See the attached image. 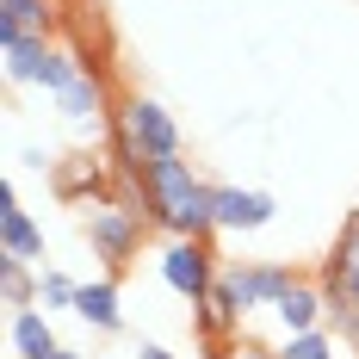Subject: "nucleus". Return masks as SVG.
Wrapping results in <instances>:
<instances>
[{"instance_id":"nucleus-1","label":"nucleus","mask_w":359,"mask_h":359,"mask_svg":"<svg viewBox=\"0 0 359 359\" xmlns=\"http://www.w3.org/2000/svg\"><path fill=\"white\" fill-rule=\"evenodd\" d=\"M143 205H149V223L168 229L174 242H205L217 229V211H211V186L192 174V161L180 155H161V161H143Z\"/></svg>"},{"instance_id":"nucleus-2","label":"nucleus","mask_w":359,"mask_h":359,"mask_svg":"<svg viewBox=\"0 0 359 359\" xmlns=\"http://www.w3.org/2000/svg\"><path fill=\"white\" fill-rule=\"evenodd\" d=\"M143 229H149V211H130V205H118V198H93V205H81V236H87L93 260H106L111 273H124V266L137 260Z\"/></svg>"},{"instance_id":"nucleus-3","label":"nucleus","mask_w":359,"mask_h":359,"mask_svg":"<svg viewBox=\"0 0 359 359\" xmlns=\"http://www.w3.org/2000/svg\"><path fill=\"white\" fill-rule=\"evenodd\" d=\"M118 137L130 143L137 161H161V155H180V118L161 106V100L130 93V100L118 106Z\"/></svg>"},{"instance_id":"nucleus-4","label":"nucleus","mask_w":359,"mask_h":359,"mask_svg":"<svg viewBox=\"0 0 359 359\" xmlns=\"http://www.w3.org/2000/svg\"><path fill=\"white\" fill-rule=\"evenodd\" d=\"M161 279H168V291H180L186 304H198V297L223 279V266H217L211 242H168V248H161Z\"/></svg>"},{"instance_id":"nucleus-5","label":"nucleus","mask_w":359,"mask_h":359,"mask_svg":"<svg viewBox=\"0 0 359 359\" xmlns=\"http://www.w3.org/2000/svg\"><path fill=\"white\" fill-rule=\"evenodd\" d=\"M223 279L236 285V297H242V310H248V316L273 310V304L297 285V273H291L285 260H236V266H223Z\"/></svg>"},{"instance_id":"nucleus-6","label":"nucleus","mask_w":359,"mask_h":359,"mask_svg":"<svg viewBox=\"0 0 359 359\" xmlns=\"http://www.w3.org/2000/svg\"><path fill=\"white\" fill-rule=\"evenodd\" d=\"M211 211H217V229L248 236V229H266L279 217V198L260 186H211Z\"/></svg>"},{"instance_id":"nucleus-7","label":"nucleus","mask_w":359,"mask_h":359,"mask_svg":"<svg viewBox=\"0 0 359 359\" xmlns=\"http://www.w3.org/2000/svg\"><path fill=\"white\" fill-rule=\"evenodd\" d=\"M56 111L69 118L81 137H100V130H106V81H100L93 69H81L69 87L56 93Z\"/></svg>"},{"instance_id":"nucleus-8","label":"nucleus","mask_w":359,"mask_h":359,"mask_svg":"<svg viewBox=\"0 0 359 359\" xmlns=\"http://www.w3.org/2000/svg\"><path fill=\"white\" fill-rule=\"evenodd\" d=\"M273 323L285 328V334H310V328H328V291L310 285V279H297V285L273 304Z\"/></svg>"},{"instance_id":"nucleus-9","label":"nucleus","mask_w":359,"mask_h":359,"mask_svg":"<svg viewBox=\"0 0 359 359\" xmlns=\"http://www.w3.org/2000/svg\"><path fill=\"white\" fill-rule=\"evenodd\" d=\"M74 316H81L87 328H100V334H118V328H124L118 285H111V279H93V285H81V297H74Z\"/></svg>"},{"instance_id":"nucleus-10","label":"nucleus","mask_w":359,"mask_h":359,"mask_svg":"<svg viewBox=\"0 0 359 359\" xmlns=\"http://www.w3.org/2000/svg\"><path fill=\"white\" fill-rule=\"evenodd\" d=\"M56 6L50 0H0V37H50Z\"/></svg>"},{"instance_id":"nucleus-11","label":"nucleus","mask_w":359,"mask_h":359,"mask_svg":"<svg viewBox=\"0 0 359 359\" xmlns=\"http://www.w3.org/2000/svg\"><path fill=\"white\" fill-rule=\"evenodd\" d=\"M13 353L19 359H50L62 353V341H56V328L43 310H13Z\"/></svg>"},{"instance_id":"nucleus-12","label":"nucleus","mask_w":359,"mask_h":359,"mask_svg":"<svg viewBox=\"0 0 359 359\" xmlns=\"http://www.w3.org/2000/svg\"><path fill=\"white\" fill-rule=\"evenodd\" d=\"M50 56H56L50 37H6V81H13V87H32L37 69H43Z\"/></svg>"},{"instance_id":"nucleus-13","label":"nucleus","mask_w":359,"mask_h":359,"mask_svg":"<svg viewBox=\"0 0 359 359\" xmlns=\"http://www.w3.org/2000/svg\"><path fill=\"white\" fill-rule=\"evenodd\" d=\"M0 248L13 260H43V229L32 211H0Z\"/></svg>"},{"instance_id":"nucleus-14","label":"nucleus","mask_w":359,"mask_h":359,"mask_svg":"<svg viewBox=\"0 0 359 359\" xmlns=\"http://www.w3.org/2000/svg\"><path fill=\"white\" fill-rule=\"evenodd\" d=\"M323 285H341L359 304V217H347V236H341V248H334V260H328Z\"/></svg>"},{"instance_id":"nucleus-15","label":"nucleus","mask_w":359,"mask_h":359,"mask_svg":"<svg viewBox=\"0 0 359 359\" xmlns=\"http://www.w3.org/2000/svg\"><path fill=\"white\" fill-rule=\"evenodd\" d=\"M50 174H56V192L74 198V205H93V198H100V186H106V174L93 168V155H81V168H50Z\"/></svg>"},{"instance_id":"nucleus-16","label":"nucleus","mask_w":359,"mask_h":359,"mask_svg":"<svg viewBox=\"0 0 359 359\" xmlns=\"http://www.w3.org/2000/svg\"><path fill=\"white\" fill-rule=\"evenodd\" d=\"M0 297H6V310H32L37 304V279L25 260H13V254H0Z\"/></svg>"},{"instance_id":"nucleus-17","label":"nucleus","mask_w":359,"mask_h":359,"mask_svg":"<svg viewBox=\"0 0 359 359\" xmlns=\"http://www.w3.org/2000/svg\"><path fill=\"white\" fill-rule=\"evenodd\" d=\"M341 347H334V334L328 328H310V334H285L279 341V359H334Z\"/></svg>"},{"instance_id":"nucleus-18","label":"nucleus","mask_w":359,"mask_h":359,"mask_svg":"<svg viewBox=\"0 0 359 359\" xmlns=\"http://www.w3.org/2000/svg\"><path fill=\"white\" fill-rule=\"evenodd\" d=\"M74 297H81V285H74L69 273H37V310H74Z\"/></svg>"},{"instance_id":"nucleus-19","label":"nucleus","mask_w":359,"mask_h":359,"mask_svg":"<svg viewBox=\"0 0 359 359\" xmlns=\"http://www.w3.org/2000/svg\"><path fill=\"white\" fill-rule=\"evenodd\" d=\"M211 353L217 359H279V347H260V341H242L236 334V341H211Z\"/></svg>"},{"instance_id":"nucleus-20","label":"nucleus","mask_w":359,"mask_h":359,"mask_svg":"<svg viewBox=\"0 0 359 359\" xmlns=\"http://www.w3.org/2000/svg\"><path fill=\"white\" fill-rule=\"evenodd\" d=\"M19 161H25V168H37V174H43V168H56V155H50V149H19Z\"/></svg>"},{"instance_id":"nucleus-21","label":"nucleus","mask_w":359,"mask_h":359,"mask_svg":"<svg viewBox=\"0 0 359 359\" xmlns=\"http://www.w3.org/2000/svg\"><path fill=\"white\" fill-rule=\"evenodd\" d=\"M137 359H174V353H168L161 341H143V347H137Z\"/></svg>"},{"instance_id":"nucleus-22","label":"nucleus","mask_w":359,"mask_h":359,"mask_svg":"<svg viewBox=\"0 0 359 359\" xmlns=\"http://www.w3.org/2000/svg\"><path fill=\"white\" fill-rule=\"evenodd\" d=\"M50 359H81V353H74V347H62V353H50Z\"/></svg>"},{"instance_id":"nucleus-23","label":"nucleus","mask_w":359,"mask_h":359,"mask_svg":"<svg viewBox=\"0 0 359 359\" xmlns=\"http://www.w3.org/2000/svg\"><path fill=\"white\" fill-rule=\"evenodd\" d=\"M334 359H341V353H334Z\"/></svg>"}]
</instances>
